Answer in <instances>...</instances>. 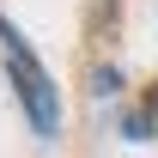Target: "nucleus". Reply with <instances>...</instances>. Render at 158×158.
<instances>
[{
	"instance_id": "1",
	"label": "nucleus",
	"mask_w": 158,
	"mask_h": 158,
	"mask_svg": "<svg viewBox=\"0 0 158 158\" xmlns=\"http://www.w3.org/2000/svg\"><path fill=\"white\" fill-rule=\"evenodd\" d=\"M0 49H6V73H12V85H19V103H24V116H31V128H37V134H55L61 128V98H55L43 61L31 55V43L12 31L6 12H0Z\"/></svg>"
}]
</instances>
